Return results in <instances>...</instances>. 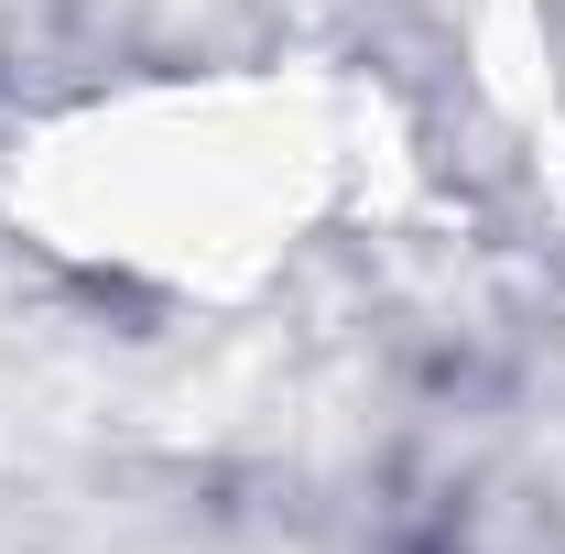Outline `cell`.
<instances>
[]
</instances>
